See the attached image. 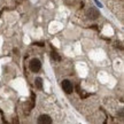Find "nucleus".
<instances>
[{
    "label": "nucleus",
    "instance_id": "obj_4",
    "mask_svg": "<svg viewBox=\"0 0 124 124\" xmlns=\"http://www.w3.org/2000/svg\"><path fill=\"white\" fill-rule=\"evenodd\" d=\"M38 123L51 124L52 123V118H51L48 115H41V116H39V118H38Z\"/></svg>",
    "mask_w": 124,
    "mask_h": 124
},
{
    "label": "nucleus",
    "instance_id": "obj_2",
    "mask_svg": "<svg viewBox=\"0 0 124 124\" xmlns=\"http://www.w3.org/2000/svg\"><path fill=\"white\" fill-rule=\"evenodd\" d=\"M62 89H63V91H64L66 93H71L72 92V90H74V86H72L70 80L64 79L63 82H62Z\"/></svg>",
    "mask_w": 124,
    "mask_h": 124
},
{
    "label": "nucleus",
    "instance_id": "obj_3",
    "mask_svg": "<svg viewBox=\"0 0 124 124\" xmlns=\"http://www.w3.org/2000/svg\"><path fill=\"white\" fill-rule=\"evenodd\" d=\"M87 16L92 20H95V18L99 17V10L95 8H90L89 12H87Z\"/></svg>",
    "mask_w": 124,
    "mask_h": 124
},
{
    "label": "nucleus",
    "instance_id": "obj_6",
    "mask_svg": "<svg viewBox=\"0 0 124 124\" xmlns=\"http://www.w3.org/2000/svg\"><path fill=\"white\" fill-rule=\"evenodd\" d=\"M52 56H53L54 59H56V60H60V58L56 55V53H52Z\"/></svg>",
    "mask_w": 124,
    "mask_h": 124
},
{
    "label": "nucleus",
    "instance_id": "obj_5",
    "mask_svg": "<svg viewBox=\"0 0 124 124\" xmlns=\"http://www.w3.org/2000/svg\"><path fill=\"white\" fill-rule=\"evenodd\" d=\"M35 85H36V87L37 89H41L43 87V80H41V78H36V80H35Z\"/></svg>",
    "mask_w": 124,
    "mask_h": 124
},
{
    "label": "nucleus",
    "instance_id": "obj_7",
    "mask_svg": "<svg viewBox=\"0 0 124 124\" xmlns=\"http://www.w3.org/2000/svg\"><path fill=\"white\" fill-rule=\"evenodd\" d=\"M94 1H95V4H97L98 6H99V7H102V5L100 4V2H99V1H98V0H94Z\"/></svg>",
    "mask_w": 124,
    "mask_h": 124
},
{
    "label": "nucleus",
    "instance_id": "obj_1",
    "mask_svg": "<svg viewBox=\"0 0 124 124\" xmlns=\"http://www.w3.org/2000/svg\"><path fill=\"white\" fill-rule=\"evenodd\" d=\"M29 68H30V70L32 72H37V71L40 70V68H41V63L38 59H32L29 63Z\"/></svg>",
    "mask_w": 124,
    "mask_h": 124
}]
</instances>
